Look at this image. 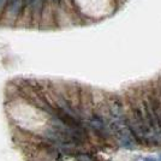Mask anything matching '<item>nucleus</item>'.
I'll list each match as a JSON object with an SVG mask.
<instances>
[{
  "label": "nucleus",
  "mask_w": 161,
  "mask_h": 161,
  "mask_svg": "<svg viewBox=\"0 0 161 161\" xmlns=\"http://www.w3.org/2000/svg\"><path fill=\"white\" fill-rule=\"evenodd\" d=\"M23 14V0H7L0 23L6 27H14L19 23Z\"/></svg>",
  "instance_id": "1"
},
{
  "label": "nucleus",
  "mask_w": 161,
  "mask_h": 161,
  "mask_svg": "<svg viewBox=\"0 0 161 161\" xmlns=\"http://www.w3.org/2000/svg\"><path fill=\"white\" fill-rule=\"evenodd\" d=\"M89 126L93 129L94 131L101 134L102 136L106 135V131H107V128H106V123L105 120L99 117V115H93L92 118H89V121H88Z\"/></svg>",
  "instance_id": "2"
},
{
  "label": "nucleus",
  "mask_w": 161,
  "mask_h": 161,
  "mask_svg": "<svg viewBox=\"0 0 161 161\" xmlns=\"http://www.w3.org/2000/svg\"><path fill=\"white\" fill-rule=\"evenodd\" d=\"M77 160L78 161H93V159L90 158V155H88V154H78L77 155Z\"/></svg>",
  "instance_id": "3"
},
{
  "label": "nucleus",
  "mask_w": 161,
  "mask_h": 161,
  "mask_svg": "<svg viewBox=\"0 0 161 161\" xmlns=\"http://www.w3.org/2000/svg\"><path fill=\"white\" fill-rule=\"evenodd\" d=\"M6 1L7 0H0V19H1L3 12H4V10H5V6H6Z\"/></svg>",
  "instance_id": "4"
},
{
  "label": "nucleus",
  "mask_w": 161,
  "mask_h": 161,
  "mask_svg": "<svg viewBox=\"0 0 161 161\" xmlns=\"http://www.w3.org/2000/svg\"><path fill=\"white\" fill-rule=\"evenodd\" d=\"M143 161H159L154 156H146V158H143Z\"/></svg>",
  "instance_id": "5"
},
{
  "label": "nucleus",
  "mask_w": 161,
  "mask_h": 161,
  "mask_svg": "<svg viewBox=\"0 0 161 161\" xmlns=\"http://www.w3.org/2000/svg\"><path fill=\"white\" fill-rule=\"evenodd\" d=\"M159 161H161V155H160V160H159Z\"/></svg>",
  "instance_id": "6"
}]
</instances>
